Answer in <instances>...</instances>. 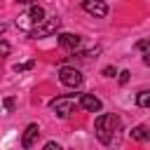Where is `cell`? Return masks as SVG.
Wrapping results in <instances>:
<instances>
[{"label": "cell", "mask_w": 150, "mask_h": 150, "mask_svg": "<svg viewBox=\"0 0 150 150\" xmlns=\"http://www.w3.org/2000/svg\"><path fill=\"white\" fill-rule=\"evenodd\" d=\"M26 14H28V21H30V26H33V28H35V26H38V23L45 19V9H42L40 5H33V7H30ZM33 28H30V30H33Z\"/></svg>", "instance_id": "cell-9"}, {"label": "cell", "mask_w": 150, "mask_h": 150, "mask_svg": "<svg viewBox=\"0 0 150 150\" xmlns=\"http://www.w3.org/2000/svg\"><path fill=\"white\" fill-rule=\"evenodd\" d=\"M136 103H138V108H148L150 105V91H138V96H136Z\"/></svg>", "instance_id": "cell-11"}, {"label": "cell", "mask_w": 150, "mask_h": 150, "mask_svg": "<svg viewBox=\"0 0 150 150\" xmlns=\"http://www.w3.org/2000/svg\"><path fill=\"white\" fill-rule=\"evenodd\" d=\"M59 80H61L66 87H70V89H77V87L82 84V73H80L77 68L63 66V68L59 70Z\"/></svg>", "instance_id": "cell-3"}, {"label": "cell", "mask_w": 150, "mask_h": 150, "mask_svg": "<svg viewBox=\"0 0 150 150\" xmlns=\"http://www.w3.org/2000/svg\"><path fill=\"white\" fill-rule=\"evenodd\" d=\"M82 9L87 14H91V16H96V19L108 16V5L103 0H82Z\"/></svg>", "instance_id": "cell-5"}, {"label": "cell", "mask_w": 150, "mask_h": 150, "mask_svg": "<svg viewBox=\"0 0 150 150\" xmlns=\"http://www.w3.org/2000/svg\"><path fill=\"white\" fill-rule=\"evenodd\" d=\"M38 136H40V127H38V124H28V127H26V131H23L21 145H23V148H33V145H35V141H38Z\"/></svg>", "instance_id": "cell-7"}, {"label": "cell", "mask_w": 150, "mask_h": 150, "mask_svg": "<svg viewBox=\"0 0 150 150\" xmlns=\"http://www.w3.org/2000/svg\"><path fill=\"white\" fill-rule=\"evenodd\" d=\"M80 105H82L87 112H98V110H101V98L94 96V94H82V96H80Z\"/></svg>", "instance_id": "cell-6"}, {"label": "cell", "mask_w": 150, "mask_h": 150, "mask_svg": "<svg viewBox=\"0 0 150 150\" xmlns=\"http://www.w3.org/2000/svg\"><path fill=\"white\" fill-rule=\"evenodd\" d=\"M61 26V21L54 16V19H42L33 30H30V38H47L52 33H56V28Z\"/></svg>", "instance_id": "cell-4"}, {"label": "cell", "mask_w": 150, "mask_h": 150, "mask_svg": "<svg viewBox=\"0 0 150 150\" xmlns=\"http://www.w3.org/2000/svg\"><path fill=\"white\" fill-rule=\"evenodd\" d=\"M2 33H5V23H0V35H2Z\"/></svg>", "instance_id": "cell-20"}, {"label": "cell", "mask_w": 150, "mask_h": 150, "mask_svg": "<svg viewBox=\"0 0 150 150\" xmlns=\"http://www.w3.org/2000/svg\"><path fill=\"white\" fill-rule=\"evenodd\" d=\"M9 52H12V47H9V42H5V40H2V42H0V59H2V56H7Z\"/></svg>", "instance_id": "cell-13"}, {"label": "cell", "mask_w": 150, "mask_h": 150, "mask_svg": "<svg viewBox=\"0 0 150 150\" xmlns=\"http://www.w3.org/2000/svg\"><path fill=\"white\" fill-rule=\"evenodd\" d=\"M35 66V61H26V63H16L14 66V73H23V70H30Z\"/></svg>", "instance_id": "cell-12"}, {"label": "cell", "mask_w": 150, "mask_h": 150, "mask_svg": "<svg viewBox=\"0 0 150 150\" xmlns=\"http://www.w3.org/2000/svg\"><path fill=\"white\" fill-rule=\"evenodd\" d=\"M16 2H21V5H33L35 0H16Z\"/></svg>", "instance_id": "cell-19"}, {"label": "cell", "mask_w": 150, "mask_h": 150, "mask_svg": "<svg viewBox=\"0 0 150 150\" xmlns=\"http://www.w3.org/2000/svg\"><path fill=\"white\" fill-rule=\"evenodd\" d=\"M131 138H134V141H148L150 134H148V129H145L143 124H138V127L131 129Z\"/></svg>", "instance_id": "cell-10"}, {"label": "cell", "mask_w": 150, "mask_h": 150, "mask_svg": "<svg viewBox=\"0 0 150 150\" xmlns=\"http://www.w3.org/2000/svg\"><path fill=\"white\" fill-rule=\"evenodd\" d=\"M59 45L63 49H77L80 47V35H75V33H61L59 35Z\"/></svg>", "instance_id": "cell-8"}, {"label": "cell", "mask_w": 150, "mask_h": 150, "mask_svg": "<svg viewBox=\"0 0 150 150\" xmlns=\"http://www.w3.org/2000/svg\"><path fill=\"white\" fill-rule=\"evenodd\" d=\"M45 150H61L59 143H45Z\"/></svg>", "instance_id": "cell-17"}, {"label": "cell", "mask_w": 150, "mask_h": 150, "mask_svg": "<svg viewBox=\"0 0 150 150\" xmlns=\"http://www.w3.org/2000/svg\"><path fill=\"white\" fill-rule=\"evenodd\" d=\"M136 49H143V52H145V49H148V40H141V42L136 45Z\"/></svg>", "instance_id": "cell-18"}, {"label": "cell", "mask_w": 150, "mask_h": 150, "mask_svg": "<svg viewBox=\"0 0 150 150\" xmlns=\"http://www.w3.org/2000/svg\"><path fill=\"white\" fill-rule=\"evenodd\" d=\"M129 75H131L129 70H122V73H120V84H127V82H129Z\"/></svg>", "instance_id": "cell-16"}, {"label": "cell", "mask_w": 150, "mask_h": 150, "mask_svg": "<svg viewBox=\"0 0 150 150\" xmlns=\"http://www.w3.org/2000/svg\"><path fill=\"white\" fill-rule=\"evenodd\" d=\"M103 75H105V77H115V75H117V68H115V66H105V68H103Z\"/></svg>", "instance_id": "cell-14"}, {"label": "cell", "mask_w": 150, "mask_h": 150, "mask_svg": "<svg viewBox=\"0 0 150 150\" xmlns=\"http://www.w3.org/2000/svg\"><path fill=\"white\" fill-rule=\"evenodd\" d=\"M120 124H122V122H120L117 115H98L96 122H94V129H96L98 141H101L103 145H110L112 138H115V134L120 131Z\"/></svg>", "instance_id": "cell-1"}, {"label": "cell", "mask_w": 150, "mask_h": 150, "mask_svg": "<svg viewBox=\"0 0 150 150\" xmlns=\"http://www.w3.org/2000/svg\"><path fill=\"white\" fill-rule=\"evenodd\" d=\"M73 105H75V94H63V96H56V98L49 101V108L59 117H68L70 110H73Z\"/></svg>", "instance_id": "cell-2"}, {"label": "cell", "mask_w": 150, "mask_h": 150, "mask_svg": "<svg viewBox=\"0 0 150 150\" xmlns=\"http://www.w3.org/2000/svg\"><path fill=\"white\" fill-rule=\"evenodd\" d=\"M14 105H16V101H14L12 96H7V98H5V110H14Z\"/></svg>", "instance_id": "cell-15"}]
</instances>
